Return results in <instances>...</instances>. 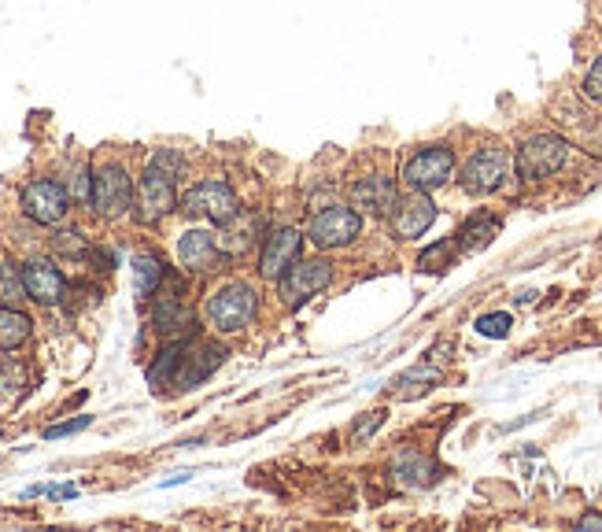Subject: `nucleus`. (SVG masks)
I'll return each mask as SVG.
<instances>
[{
	"label": "nucleus",
	"mask_w": 602,
	"mask_h": 532,
	"mask_svg": "<svg viewBox=\"0 0 602 532\" xmlns=\"http://www.w3.org/2000/svg\"><path fill=\"white\" fill-rule=\"evenodd\" d=\"M89 204H93V211H97L100 218H108V222L122 218L133 207V178L119 159H104V163L93 170Z\"/></svg>",
	"instance_id": "1"
},
{
	"label": "nucleus",
	"mask_w": 602,
	"mask_h": 532,
	"mask_svg": "<svg viewBox=\"0 0 602 532\" xmlns=\"http://www.w3.org/2000/svg\"><path fill=\"white\" fill-rule=\"evenodd\" d=\"M178 174L167 167H159L148 159L145 174H141V182H137V200H133V211L137 218L145 222V226H156L159 218H167L174 207H178Z\"/></svg>",
	"instance_id": "2"
},
{
	"label": "nucleus",
	"mask_w": 602,
	"mask_h": 532,
	"mask_svg": "<svg viewBox=\"0 0 602 532\" xmlns=\"http://www.w3.org/2000/svg\"><path fill=\"white\" fill-rule=\"evenodd\" d=\"M255 315V289L244 281H226L207 296V322L218 333H241Z\"/></svg>",
	"instance_id": "3"
},
{
	"label": "nucleus",
	"mask_w": 602,
	"mask_h": 532,
	"mask_svg": "<svg viewBox=\"0 0 602 532\" xmlns=\"http://www.w3.org/2000/svg\"><path fill=\"white\" fill-rule=\"evenodd\" d=\"M181 211L189 218H204V222L226 226L229 218L241 211V200H237V193H233L226 182L207 178V182H196L189 193L181 196Z\"/></svg>",
	"instance_id": "4"
},
{
	"label": "nucleus",
	"mask_w": 602,
	"mask_h": 532,
	"mask_svg": "<svg viewBox=\"0 0 602 532\" xmlns=\"http://www.w3.org/2000/svg\"><path fill=\"white\" fill-rule=\"evenodd\" d=\"M333 281V263L326 259H292L289 270L277 278V289H281V303L285 307H303V303L318 296Z\"/></svg>",
	"instance_id": "5"
},
{
	"label": "nucleus",
	"mask_w": 602,
	"mask_h": 532,
	"mask_svg": "<svg viewBox=\"0 0 602 532\" xmlns=\"http://www.w3.org/2000/svg\"><path fill=\"white\" fill-rule=\"evenodd\" d=\"M451 174H455V152L447 145H429V148H418V152L407 159L403 182H407V189H414V193H433V189L451 182Z\"/></svg>",
	"instance_id": "6"
},
{
	"label": "nucleus",
	"mask_w": 602,
	"mask_h": 532,
	"mask_svg": "<svg viewBox=\"0 0 602 532\" xmlns=\"http://www.w3.org/2000/svg\"><path fill=\"white\" fill-rule=\"evenodd\" d=\"M19 204H23V215L34 218L37 226H56L71 211V189L56 178H34L26 182Z\"/></svg>",
	"instance_id": "7"
},
{
	"label": "nucleus",
	"mask_w": 602,
	"mask_h": 532,
	"mask_svg": "<svg viewBox=\"0 0 602 532\" xmlns=\"http://www.w3.org/2000/svg\"><path fill=\"white\" fill-rule=\"evenodd\" d=\"M569 159V145L554 133H536L518 148V174L525 182H540L551 178L554 170H562Z\"/></svg>",
	"instance_id": "8"
},
{
	"label": "nucleus",
	"mask_w": 602,
	"mask_h": 532,
	"mask_svg": "<svg viewBox=\"0 0 602 532\" xmlns=\"http://www.w3.org/2000/svg\"><path fill=\"white\" fill-rule=\"evenodd\" d=\"M506 178H510V152L488 145L481 148V152H473V159L462 167V178H458V182H462V189L470 196H488L495 193Z\"/></svg>",
	"instance_id": "9"
},
{
	"label": "nucleus",
	"mask_w": 602,
	"mask_h": 532,
	"mask_svg": "<svg viewBox=\"0 0 602 532\" xmlns=\"http://www.w3.org/2000/svg\"><path fill=\"white\" fill-rule=\"evenodd\" d=\"M362 233V218L355 207H326L322 215L311 218V230H307V241L314 244V248H326V252H333V248H344V244H351L355 237Z\"/></svg>",
	"instance_id": "10"
},
{
	"label": "nucleus",
	"mask_w": 602,
	"mask_h": 532,
	"mask_svg": "<svg viewBox=\"0 0 602 532\" xmlns=\"http://www.w3.org/2000/svg\"><path fill=\"white\" fill-rule=\"evenodd\" d=\"M178 263L185 266L189 274H218V270H226L229 252L218 248L215 233L185 230L178 237Z\"/></svg>",
	"instance_id": "11"
},
{
	"label": "nucleus",
	"mask_w": 602,
	"mask_h": 532,
	"mask_svg": "<svg viewBox=\"0 0 602 532\" xmlns=\"http://www.w3.org/2000/svg\"><path fill=\"white\" fill-rule=\"evenodd\" d=\"M19 274H23L26 300L41 303V307H56V303H63L67 281H63L60 266L56 263H49V259H30Z\"/></svg>",
	"instance_id": "12"
},
{
	"label": "nucleus",
	"mask_w": 602,
	"mask_h": 532,
	"mask_svg": "<svg viewBox=\"0 0 602 532\" xmlns=\"http://www.w3.org/2000/svg\"><path fill=\"white\" fill-rule=\"evenodd\" d=\"M226 348H218V344H200V340H189V348L181 355V366H178V377H174V385L178 388H196L204 377H211L218 366L226 363Z\"/></svg>",
	"instance_id": "13"
},
{
	"label": "nucleus",
	"mask_w": 602,
	"mask_h": 532,
	"mask_svg": "<svg viewBox=\"0 0 602 532\" xmlns=\"http://www.w3.org/2000/svg\"><path fill=\"white\" fill-rule=\"evenodd\" d=\"M433 218H436V204L429 200V193H414V189H410V196L396 200V207H392V226H396V233L403 241L422 237V233L433 226Z\"/></svg>",
	"instance_id": "14"
},
{
	"label": "nucleus",
	"mask_w": 602,
	"mask_h": 532,
	"mask_svg": "<svg viewBox=\"0 0 602 532\" xmlns=\"http://www.w3.org/2000/svg\"><path fill=\"white\" fill-rule=\"evenodd\" d=\"M396 200L399 189L385 174H366V178H359V182L351 185V204L359 207V211H370V215H392Z\"/></svg>",
	"instance_id": "15"
},
{
	"label": "nucleus",
	"mask_w": 602,
	"mask_h": 532,
	"mask_svg": "<svg viewBox=\"0 0 602 532\" xmlns=\"http://www.w3.org/2000/svg\"><path fill=\"white\" fill-rule=\"evenodd\" d=\"M300 244H303V237L296 230L270 233V237H266L263 255H259V274H263L266 281H277L281 274H285V266L300 255Z\"/></svg>",
	"instance_id": "16"
},
{
	"label": "nucleus",
	"mask_w": 602,
	"mask_h": 532,
	"mask_svg": "<svg viewBox=\"0 0 602 532\" xmlns=\"http://www.w3.org/2000/svg\"><path fill=\"white\" fill-rule=\"evenodd\" d=\"M152 326H156L163 337H193L196 311L189 303H181L178 296H163V300L152 307Z\"/></svg>",
	"instance_id": "17"
},
{
	"label": "nucleus",
	"mask_w": 602,
	"mask_h": 532,
	"mask_svg": "<svg viewBox=\"0 0 602 532\" xmlns=\"http://www.w3.org/2000/svg\"><path fill=\"white\" fill-rule=\"evenodd\" d=\"M189 348V337H178L170 348H163L156 355V363L148 366V385L152 388H167L174 385V377H178V366H181V355Z\"/></svg>",
	"instance_id": "18"
},
{
	"label": "nucleus",
	"mask_w": 602,
	"mask_h": 532,
	"mask_svg": "<svg viewBox=\"0 0 602 532\" xmlns=\"http://www.w3.org/2000/svg\"><path fill=\"white\" fill-rule=\"evenodd\" d=\"M222 244H226L229 255H244L255 248V218L237 211V215L226 222V233H222Z\"/></svg>",
	"instance_id": "19"
},
{
	"label": "nucleus",
	"mask_w": 602,
	"mask_h": 532,
	"mask_svg": "<svg viewBox=\"0 0 602 532\" xmlns=\"http://www.w3.org/2000/svg\"><path fill=\"white\" fill-rule=\"evenodd\" d=\"M26 340H30V318L23 311L0 303V351H12L19 344H26Z\"/></svg>",
	"instance_id": "20"
},
{
	"label": "nucleus",
	"mask_w": 602,
	"mask_h": 532,
	"mask_svg": "<svg viewBox=\"0 0 602 532\" xmlns=\"http://www.w3.org/2000/svg\"><path fill=\"white\" fill-rule=\"evenodd\" d=\"M133 274H137V296L141 300H152L156 296V289L163 285V263H159L156 255H137V263H133Z\"/></svg>",
	"instance_id": "21"
},
{
	"label": "nucleus",
	"mask_w": 602,
	"mask_h": 532,
	"mask_svg": "<svg viewBox=\"0 0 602 532\" xmlns=\"http://www.w3.org/2000/svg\"><path fill=\"white\" fill-rule=\"evenodd\" d=\"M26 388V370L15 359H0V403H15Z\"/></svg>",
	"instance_id": "22"
},
{
	"label": "nucleus",
	"mask_w": 602,
	"mask_h": 532,
	"mask_svg": "<svg viewBox=\"0 0 602 532\" xmlns=\"http://www.w3.org/2000/svg\"><path fill=\"white\" fill-rule=\"evenodd\" d=\"M495 230H499V226H495L492 218H477V222H470L466 230L458 233L455 244H458V248H466V252H477V248H484V244L492 241Z\"/></svg>",
	"instance_id": "23"
},
{
	"label": "nucleus",
	"mask_w": 602,
	"mask_h": 532,
	"mask_svg": "<svg viewBox=\"0 0 602 532\" xmlns=\"http://www.w3.org/2000/svg\"><path fill=\"white\" fill-rule=\"evenodd\" d=\"M23 300H26L23 274H19L12 263H0V303H4V307H15V303H23Z\"/></svg>",
	"instance_id": "24"
},
{
	"label": "nucleus",
	"mask_w": 602,
	"mask_h": 532,
	"mask_svg": "<svg viewBox=\"0 0 602 532\" xmlns=\"http://www.w3.org/2000/svg\"><path fill=\"white\" fill-rule=\"evenodd\" d=\"M52 252L67 255V259H82V255L89 252V244H85V237L78 230H60L52 237Z\"/></svg>",
	"instance_id": "25"
},
{
	"label": "nucleus",
	"mask_w": 602,
	"mask_h": 532,
	"mask_svg": "<svg viewBox=\"0 0 602 532\" xmlns=\"http://www.w3.org/2000/svg\"><path fill=\"white\" fill-rule=\"evenodd\" d=\"M399 481L414 484V488H425V484H433V466H429V462H422V459L399 462Z\"/></svg>",
	"instance_id": "26"
},
{
	"label": "nucleus",
	"mask_w": 602,
	"mask_h": 532,
	"mask_svg": "<svg viewBox=\"0 0 602 532\" xmlns=\"http://www.w3.org/2000/svg\"><path fill=\"white\" fill-rule=\"evenodd\" d=\"M584 97L595 100V104H602V56L591 63V71L584 74Z\"/></svg>",
	"instance_id": "27"
},
{
	"label": "nucleus",
	"mask_w": 602,
	"mask_h": 532,
	"mask_svg": "<svg viewBox=\"0 0 602 532\" xmlns=\"http://www.w3.org/2000/svg\"><path fill=\"white\" fill-rule=\"evenodd\" d=\"M451 252H455V241L447 244H436V248H429V252L422 255V270H440V266L451 259Z\"/></svg>",
	"instance_id": "28"
},
{
	"label": "nucleus",
	"mask_w": 602,
	"mask_h": 532,
	"mask_svg": "<svg viewBox=\"0 0 602 532\" xmlns=\"http://www.w3.org/2000/svg\"><path fill=\"white\" fill-rule=\"evenodd\" d=\"M477 329H481L484 337H506L510 333V315H484L477 322Z\"/></svg>",
	"instance_id": "29"
},
{
	"label": "nucleus",
	"mask_w": 602,
	"mask_h": 532,
	"mask_svg": "<svg viewBox=\"0 0 602 532\" xmlns=\"http://www.w3.org/2000/svg\"><path fill=\"white\" fill-rule=\"evenodd\" d=\"M89 189H93V170L78 167L71 174V196L74 200H89Z\"/></svg>",
	"instance_id": "30"
},
{
	"label": "nucleus",
	"mask_w": 602,
	"mask_h": 532,
	"mask_svg": "<svg viewBox=\"0 0 602 532\" xmlns=\"http://www.w3.org/2000/svg\"><path fill=\"white\" fill-rule=\"evenodd\" d=\"M93 422L89 414H82V418H74V422H63V425H52V429H45V436L49 440H56V436H71V433H78V429H85V425Z\"/></svg>",
	"instance_id": "31"
},
{
	"label": "nucleus",
	"mask_w": 602,
	"mask_h": 532,
	"mask_svg": "<svg viewBox=\"0 0 602 532\" xmlns=\"http://www.w3.org/2000/svg\"><path fill=\"white\" fill-rule=\"evenodd\" d=\"M381 422H385V414H381V411L366 414V418H362V422L355 425V429H351V436H355V440H366V436L374 433V429H377V425H381Z\"/></svg>",
	"instance_id": "32"
},
{
	"label": "nucleus",
	"mask_w": 602,
	"mask_h": 532,
	"mask_svg": "<svg viewBox=\"0 0 602 532\" xmlns=\"http://www.w3.org/2000/svg\"><path fill=\"white\" fill-rule=\"evenodd\" d=\"M577 525H580V529H602V518H599V514H588V518H580Z\"/></svg>",
	"instance_id": "33"
}]
</instances>
